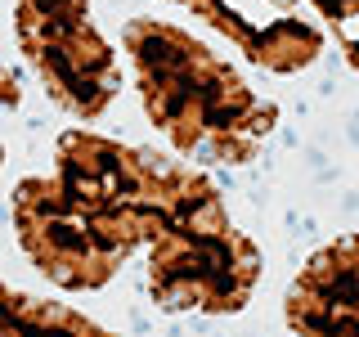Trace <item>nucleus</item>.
Masks as SVG:
<instances>
[{
	"instance_id": "f257e3e1",
	"label": "nucleus",
	"mask_w": 359,
	"mask_h": 337,
	"mask_svg": "<svg viewBox=\"0 0 359 337\" xmlns=\"http://www.w3.org/2000/svg\"><path fill=\"white\" fill-rule=\"evenodd\" d=\"M121 41L140 72L144 112L180 153L233 166L274 131V104H261L252 86L189 32L157 18H130Z\"/></svg>"
},
{
	"instance_id": "f03ea898",
	"label": "nucleus",
	"mask_w": 359,
	"mask_h": 337,
	"mask_svg": "<svg viewBox=\"0 0 359 337\" xmlns=\"http://www.w3.org/2000/svg\"><path fill=\"white\" fill-rule=\"evenodd\" d=\"M14 230L27 261L72 292L104 288L135 247H144L140 211L86 207L59 185V176H27L14 189Z\"/></svg>"
},
{
	"instance_id": "7ed1b4c3",
	"label": "nucleus",
	"mask_w": 359,
	"mask_h": 337,
	"mask_svg": "<svg viewBox=\"0 0 359 337\" xmlns=\"http://www.w3.org/2000/svg\"><path fill=\"white\" fill-rule=\"evenodd\" d=\"M14 32L45 95L76 117H99L121 90L112 45L90 22V0H18Z\"/></svg>"
},
{
	"instance_id": "20e7f679",
	"label": "nucleus",
	"mask_w": 359,
	"mask_h": 337,
	"mask_svg": "<svg viewBox=\"0 0 359 337\" xmlns=\"http://www.w3.org/2000/svg\"><path fill=\"white\" fill-rule=\"evenodd\" d=\"M175 5L198 14L274 77L310 67L323 50V32L292 0H175Z\"/></svg>"
},
{
	"instance_id": "39448f33",
	"label": "nucleus",
	"mask_w": 359,
	"mask_h": 337,
	"mask_svg": "<svg viewBox=\"0 0 359 337\" xmlns=\"http://www.w3.org/2000/svg\"><path fill=\"white\" fill-rule=\"evenodd\" d=\"M0 162H5V149H0Z\"/></svg>"
}]
</instances>
